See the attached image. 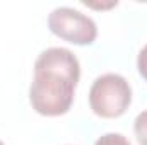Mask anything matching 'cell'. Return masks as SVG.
Returning a JSON list of instances; mask_svg holds the SVG:
<instances>
[{
    "instance_id": "cell-1",
    "label": "cell",
    "mask_w": 147,
    "mask_h": 145,
    "mask_svg": "<svg viewBox=\"0 0 147 145\" xmlns=\"http://www.w3.org/2000/svg\"><path fill=\"white\" fill-rule=\"evenodd\" d=\"M80 77L77 56L67 48H48L34 63V79L29 87V103L43 116L65 114L74 103Z\"/></svg>"
},
{
    "instance_id": "cell-2",
    "label": "cell",
    "mask_w": 147,
    "mask_h": 145,
    "mask_svg": "<svg viewBox=\"0 0 147 145\" xmlns=\"http://www.w3.org/2000/svg\"><path fill=\"white\" fill-rule=\"evenodd\" d=\"M132 103V87L128 80L118 73L98 77L89 91L91 109L101 118H118Z\"/></svg>"
},
{
    "instance_id": "cell-3",
    "label": "cell",
    "mask_w": 147,
    "mask_h": 145,
    "mask_svg": "<svg viewBox=\"0 0 147 145\" xmlns=\"http://www.w3.org/2000/svg\"><path fill=\"white\" fill-rule=\"evenodd\" d=\"M48 28L58 38L74 44H91L98 36L96 22L72 7H57L48 15Z\"/></svg>"
},
{
    "instance_id": "cell-4",
    "label": "cell",
    "mask_w": 147,
    "mask_h": 145,
    "mask_svg": "<svg viewBox=\"0 0 147 145\" xmlns=\"http://www.w3.org/2000/svg\"><path fill=\"white\" fill-rule=\"evenodd\" d=\"M134 132L140 145H147V109L139 113L134 121Z\"/></svg>"
},
{
    "instance_id": "cell-5",
    "label": "cell",
    "mask_w": 147,
    "mask_h": 145,
    "mask_svg": "<svg viewBox=\"0 0 147 145\" xmlns=\"http://www.w3.org/2000/svg\"><path fill=\"white\" fill-rule=\"evenodd\" d=\"M94 145H130V142L121 133H105L96 140Z\"/></svg>"
},
{
    "instance_id": "cell-6",
    "label": "cell",
    "mask_w": 147,
    "mask_h": 145,
    "mask_svg": "<svg viewBox=\"0 0 147 145\" xmlns=\"http://www.w3.org/2000/svg\"><path fill=\"white\" fill-rule=\"evenodd\" d=\"M137 68H139V73L142 75V79L147 80V44L139 51V56H137Z\"/></svg>"
},
{
    "instance_id": "cell-7",
    "label": "cell",
    "mask_w": 147,
    "mask_h": 145,
    "mask_svg": "<svg viewBox=\"0 0 147 145\" xmlns=\"http://www.w3.org/2000/svg\"><path fill=\"white\" fill-rule=\"evenodd\" d=\"M0 145H3V144H2V142H0Z\"/></svg>"
}]
</instances>
